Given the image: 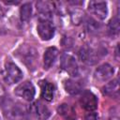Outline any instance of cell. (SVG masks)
Here are the masks:
<instances>
[{"label":"cell","mask_w":120,"mask_h":120,"mask_svg":"<svg viewBox=\"0 0 120 120\" xmlns=\"http://www.w3.org/2000/svg\"><path fill=\"white\" fill-rule=\"evenodd\" d=\"M37 10L43 17L42 20H50L53 10V4L49 1H38L37 3Z\"/></svg>","instance_id":"obj_12"},{"label":"cell","mask_w":120,"mask_h":120,"mask_svg":"<svg viewBox=\"0 0 120 120\" xmlns=\"http://www.w3.org/2000/svg\"><path fill=\"white\" fill-rule=\"evenodd\" d=\"M3 112L9 120H24L25 113L23 109L10 98H5L2 102Z\"/></svg>","instance_id":"obj_1"},{"label":"cell","mask_w":120,"mask_h":120,"mask_svg":"<svg viewBox=\"0 0 120 120\" xmlns=\"http://www.w3.org/2000/svg\"><path fill=\"white\" fill-rule=\"evenodd\" d=\"M120 30V25H119V19L118 17L112 18L108 24V32L110 35H117Z\"/></svg>","instance_id":"obj_19"},{"label":"cell","mask_w":120,"mask_h":120,"mask_svg":"<svg viewBox=\"0 0 120 120\" xmlns=\"http://www.w3.org/2000/svg\"><path fill=\"white\" fill-rule=\"evenodd\" d=\"M80 103L82 107L88 112H93L98 108V98L91 91H84L82 93Z\"/></svg>","instance_id":"obj_9"},{"label":"cell","mask_w":120,"mask_h":120,"mask_svg":"<svg viewBox=\"0 0 120 120\" xmlns=\"http://www.w3.org/2000/svg\"><path fill=\"white\" fill-rule=\"evenodd\" d=\"M37 31L42 40H50L54 36L55 28L50 20L41 19L37 26Z\"/></svg>","instance_id":"obj_6"},{"label":"cell","mask_w":120,"mask_h":120,"mask_svg":"<svg viewBox=\"0 0 120 120\" xmlns=\"http://www.w3.org/2000/svg\"><path fill=\"white\" fill-rule=\"evenodd\" d=\"M84 120H98V116H97V114H96L95 112H89L88 113L85 114Z\"/></svg>","instance_id":"obj_21"},{"label":"cell","mask_w":120,"mask_h":120,"mask_svg":"<svg viewBox=\"0 0 120 120\" xmlns=\"http://www.w3.org/2000/svg\"><path fill=\"white\" fill-rule=\"evenodd\" d=\"M102 92L104 95H106L108 97H117L118 93H119L118 79H114V80L111 81L110 82L106 83L102 88Z\"/></svg>","instance_id":"obj_17"},{"label":"cell","mask_w":120,"mask_h":120,"mask_svg":"<svg viewBox=\"0 0 120 120\" xmlns=\"http://www.w3.org/2000/svg\"><path fill=\"white\" fill-rule=\"evenodd\" d=\"M61 68L65 70L68 75L71 77H78L79 76V67L75 60V58L68 53H64L61 56L60 61Z\"/></svg>","instance_id":"obj_4"},{"label":"cell","mask_w":120,"mask_h":120,"mask_svg":"<svg viewBox=\"0 0 120 120\" xmlns=\"http://www.w3.org/2000/svg\"><path fill=\"white\" fill-rule=\"evenodd\" d=\"M58 56V50L55 47H50L46 49L43 55V66L45 69H49L55 62Z\"/></svg>","instance_id":"obj_13"},{"label":"cell","mask_w":120,"mask_h":120,"mask_svg":"<svg viewBox=\"0 0 120 120\" xmlns=\"http://www.w3.org/2000/svg\"><path fill=\"white\" fill-rule=\"evenodd\" d=\"M15 94L19 98H22V99L26 101H32L35 98L36 90L33 83L29 81H25L22 83H20L15 88Z\"/></svg>","instance_id":"obj_5"},{"label":"cell","mask_w":120,"mask_h":120,"mask_svg":"<svg viewBox=\"0 0 120 120\" xmlns=\"http://www.w3.org/2000/svg\"><path fill=\"white\" fill-rule=\"evenodd\" d=\"M32 15V6L30 3H24L20 8V17L22 22H27L30 20Z\"/></svg>","instance_id":"obj_18"},{"label":"cell","mask_w":120,"mask_h":120,"mask_svg":"<svg viewBox=\"0 0 120 120\" xmlns=\"http://www.w3.org/2000/svg\"><path fill=\"white\" fill-rule=\"evenodd\" d=\"M19 56L29 69H34L37 66L38 53L34 47L29 45L21 46L19 49Z\"/></svg>","instance_id":"obj_2"},{"label":"cell","mask_w":120,"mask_h":120,"mask_svg":"<svg viewBox=\"0 0 120 120\" xmlns=\"http://www.w3.org/2000/svg\"><path fill=\"white\" fill-rule=\"evenodd\" d=\"M22 78V70L12 62H8L5 66L4 79L8 84H15L20 82Z\"/></svg>","instance_id":"obj_3"},{"label":"cell","mask_w":120,"mask_h":120,"mask_svg":"<svg viewBox=\"0 0 120 120\" xmlns=\"http://www.w3.org/2000/svg\"><path fill=\"white\" fill-rule=\"evenodd\" d=\"M99 53L100 52H98V51H96L91 47L85 46V47L81 48L78 54L82 62L87 65H94L98 61Z\"/></svg>","instance_id":"obj_7"},{"label":"cell","mask_w":120,"mask_h":120,"mask_svg":"<svg viewBox=\"0 0 120 120\" xmlns=\"http://www.w3.org/2000/svg\"><path fill=\"white\" fill-rule=\"evenodd\" d=\"M113 73H114L113 68L110 64L105 63L96 68L94 76H95L96 80L100 81V82H105V81L109 80L110 78H112Z\"/></svg>","instance_id":"obj_11"},{"label":"cell","mask_w":120,"mask_h":120,"mask_svg":"<svg viewBox=\"0 0 120 120\" xmlns=\"http://www.w3.org/2000/svg\"><path fill=\"white\" fill-rule=\"evenodd\" d=\"M4 94H5V89H4L3 85H2V84H0V97H2Z\"/></svg>","instance_id":"obj_23"},{"label":"cell","mask_w":120,"mask_h":120,"mask_svg":"<svg viewBox=\"0 0 120 120\" xmlns=\"http://www.w3.org/2000/svg\"><path fill=\"white\" fill-rule=\"evenodd\" d=\"M114 115H112V113H110V116H109V120H119V116H118V112L117 111L113 112Z\"/></svg>","instance_id":"obj_22"},{"label":"cell","mask_w":120,"mask_h":120,"mask_svg":"<svg viewBox=\"0 0 120 120\" xmlns=\"http://www.w3.org/2000/svg\"><path fill=\"white\" fill-rule=\"evenodd\" d=\"M86 25H87V29H88L89 31H91V32H93V31H97V30L99 28L98 23L95 20H93V19H91V18L87 20V22H86Z\"/></svg>","instance_id":"obj_20"},{"label":"cell","mask_w":120,"mask_h":120,"mask_svg":"<svg viewBox=\"0 0 120 120\" xmlns=\"http://www.w3.org/2000/svg\"><path fill=\"white\" fill-rule=\"evenodd\" d=\"M57 112L66 120H76V112L74 109L66 103H63L57 107Z\"/></svg>","instance_id":"obj_16"},{"label":"cell","mask_w":120,"mask_h":120,"mask_svg":"<svg viewBox=\"0 0 120 120\" xmlns=\"http://www.w3.org/2000/svg\"><path fill=\"white\" fill-rule=\"evenodd\" d=\"M30 112L38 120H47L51 115V112L48 109V107L44 103L39 101V100H38V101L34 102L33 104H31Z\"/></svg>","instance_id":"obj_10"},{"label":"cell","mask_w":120,"mask_h":120,"mask_svg":"<svg viewBox=\"0 0 120 120\" xmlns=\"http://www.w3.org/2000/svg\"><path fill=\"white\" fill-rule=\"evenodd\" d=\"M88 10L99 20H104L108 15L107 3L103 1H90L88 3Z\"/></svg>","instance_id":"obj_8"},{"label":"cell","mask_w":120,"mask_h":120,"mask_svg":"<svg viewBox=\"0 0 120 120\" xmlns=\"http://www.w3.org/2000/svg\"><path fill=\"white\" fill-rule=\"evenodd\" d=\"M40 87H41V97L47 101H52L53 99L54 92H55L54 85L48 81H41Z\"/></svg>","instance_id":"obj_14"},{"label":"cell","mask_w":120,"mask_h":120,"mask_svg":"<svg viewBox=\"0 0 120 120\" xmlns=\"http://www.w3.org/2000/svg\"><path fill=\"white\" fill-rule=\"evenodd\" d=\"M63 85H64L66 92L70 95H77V94L81 93L82 89V85L80 83V82L74 81L72 79L65 80L63 82Z\"/></svg>","instance_id":"obj_15"}]
</instances>
